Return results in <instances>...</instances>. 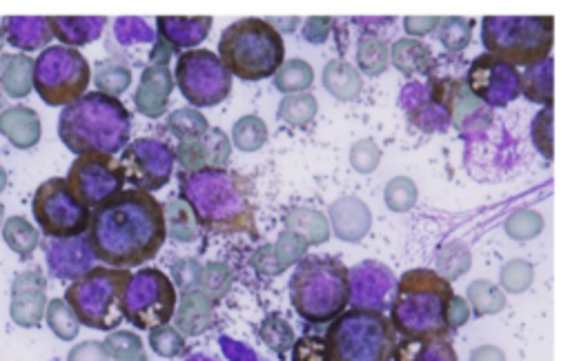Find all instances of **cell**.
Instances as JSON below:
<instances>
[{
	"mask_svg": "<svg viewBox=\"0 0 570 361\" xmlns=\"http://www.w3.org/2000/svg\"><path fill=\"white\" fill-rule=\"evenodd\" d=\"M87 243L94 259L110 268H136L159 255L167 241L163 203L150 192L123 190L94 208Z\"/></svg>",
	"mask_w": 570,
	"mask_h": 361,
	"instance_id": "obj_1",
	"label": "cell"
},
{
	"mask_svg": "<svg viewBox=\"0 0 570 361\" xmlns=\"http://www.w3.org/2000/svg\"><path fill=\"white\" fill-rule=\"evenodd\" d=\"M130 132L132 116L127 107L101 92L83 94L58 116V139L76 156L92 152L114 156L125 150Z\"/></svg>",
	"mask_w": 570,
	"mask_h": 361,
	"instance_id": "obj_2",
	"label": "cell"
},
{
	"mask_svg": "<svg viewBox=\"0 0 570 361\" xmlns=\"http://www.w3.org/2000/svg\"><path fill=\"white\" fill-rule=\"evenodd\" d=\"M452 284L435 270L415 268L399 279L390 324L404 339L439 341L450 337L448 306Z\"/></svg>",
	"mask_w": 570,
	"mask_h": 361,
	"instance_id": "obj_3",
	"label": "cell"
},
{
	"mask_svg": "<svg viewBox=\"0 0 570 361\" xmlns=\"http://www.w3.org/2000/svg\"><path fill=\"white\" fill-rule=\"evenodd\" d=\"M350 295V270L337 257H306L290 279L294 310L314 326L330 324L348 310Z\"/></svg>",
	"mask_w": 570,
	"mask_h": 361,
	"instance_id": "obj_4",
	"label": "cell"
},
{
	"mask_svg": "<svg viewBox=\"0 0 570 361\" xmlns=\"http://www.w3.org/2000/svg\"><path fill=\"white\" fill-rule=\"evenodd\" d=\"M216 56L232 78L263 81L285 63V41L272 23L250 16L223 29Z\"/></svg>",
	"mask_w": 570,
	"mask_h": 361,
	"instance_id": "obj_5",
	"label": "cell"
},
{
	"mask_svg": "<svg viewBox=\"0 0 570 361\" xmlns=\"http://www.w3.org/2000/svg\"><path fill=\"white\" fill-rule=\"evenodd\" d=\"M481 43L508 65L533 67L550 58L555 43L553 16H484Z\"/></svg>",
	"mask_w": 570,
	"mask_h": 361,
	"instance_id": "obj_6",
	"label": "cell"
},
{
	"mask_svg": "<svg viewBox=\"0 0 570 361\" xmlns=\"http://www.w3.org/2000/svg\"><path fill=\"white\" fill-rule=\"evenodd\" d=\"M323 341L330 361H392L397 333L383 312L350 308L330 321Z\"/></svg>",
	"mask_w": 570,
	"mask_h": 361,
	"instance_id": "obj_7",
	"label": "cell"
},
{
	"mask_svg": "<svg viewBox=\"0 0 570 361\" xmlns=\"http://www.w3.org/2000/svg\"><path fill=\"white\" fill-rule=\"evenodd\" d=\"M132 272L119 268H90L65 290V304L78 324L103 333H114L123 324V295Z\"/></svg>",
	"mask_w": 570,
	"mask_h": 361,
	"instance_id": "obj_8",
	"label": "cell"
},
{
	"mask_svg": "<svg viewBox=\"0 0 570 361\" xmlns=\"http://www.w3.org/2000/svg\"><path fill=\"white\" fill-rule=\"evenodd\" d=\"M92 67L74 47L52 45L34 58L32 87L41 101L52 107H65L87 94Z\"/></svg>",
	"mask_w": 570,
	"mask_h": 361,
	"instance_id": "obj_9",
	"label": "cell"
},
{
	"mask_svg": "<svg viewBox=\"0 0 570 361\" xmlns=\"http://www.w3.org/2000/svg\"><path fill=\"white\" fill-rule=\"evenodd\" d=\"M32 212L38 228L47 239L83 237L92 219L90 208L76 197L70 183L61 177L47 179L38 185Z\"/></svg>",
	"mask_w": 570,
	"mask_h": 361,
	"instance_id": "obj_10",
	"label": "cell"
},
{
	"mask_svg": "<svg viewBox=\"0 0 570 361\" xmlns=\"http://www.w3.org/2000/svg\"><path fill=\"white\" fill-rule=\"evenodd\" d=\"M179 301L170 277L156 268H145L130 277L123 295V315L134 328L152 330L170 324Z\"/></svg>",
	"mask_w": 570,
	"mask_h": 361,
	"instance_id": "obj_11",
	"label": "cell"
},
{
	"mask_svg": "<svg viewBox=\"0 0 570 361\" xmlns=\"http://www.w3.org/2000/svg\"><path fill=\"white\" fill-rule=\"evenodd\" d=\"M174 83L194 107H212L232 94V74L210 50H188L179 56Z\"/></svg>",
	"mask_w": 570,
	"mask_h": 361,
	"instance_id": "obj_12",
	"label": "cell"
},
{
	"mask_svg": "<svg viewBox=\"0 0 570 361\" xmlns=\"http://www.w3.org/2000/svg\"><path fill=\"white\" fill-rule=\"evenodd\" d=\"M67 183L87 208H98L125 190V179L119 161L110 154H81L76 156Z\"/></svg>",
	"mask_w": 570,
	"mask_h": 361,
	"instance_id": "obj_13",
	"label": "cell"
},
{
	"mask_svg": "<svg viewBox=\"0 0 570 361\" xmlns=\"http://www.w3.org/2000/svg\"><path fill=\"white\" fill-rule=\"evenodd\" d=\"M123 179L136 190L154 192L167 185L174 170V156L165 143L156 139H136L127 145L121 156Z\"/></svg>",
	"mask_w": 570,
	"mask_h": 361,
	"instance_id": "obj_14",
	"label": "cell"
},
{
	"mask_svg": "<svg viewBox=\"0 0 570 361\" xmlns=\"http://www.w3.org/2000/svg\"><path fill=\"white\" fill-rule=\"evenodd\" d=\"M466 85L479 103L488 105H508L519 96V74L515 67L490 54L475 58Z\"/></svg>",
	"mask_w": 570,
	"mask_h": 361,
	"instance_id": "obj_15",
	"label": "cell"
},
{
	"mask_svg": "<svg viewBox=\"0 0 570 361\" xmlns=\"http://www.w3.org/2000/svg\"><path fill=\"white\" fill-rule=\"evenodd\" d=\"M170 148L174 163L181 165L183 174H196L208 170H223L230 161L232 143L228 134L219 128H210L203 134L188 136L183 141H174Z\"/></svg>",
	"mask_w": 570,
	"mask_h": 361,
	"instance_id": "obj_16",
	"label": "cell"
},
{
	"mask_svg": "<svg viewBox=\"0 0 570 361\" xmlns=\"http://www.w3.org/2000/svg\"><path fill=\"white\" fill-rule=\"evenodd\" d=\"M47 308V279L41 268L21 272L12 284V304L9 317L21 328H38L45 319Z\"/></svg>",
	"mask_w": 570,
	"mask_h": 361,
	"instance_id": "obj_17",
	"label": "cell"
},
{
	"mask_svg": "<svg viewBox=\"0 0 570 361\" xmlns=\"http://www.w3.org/2000/svg\"><path fill=\"white\" fill-rule=\"evenodd\" d=\"M47 268L56 279H78L92 268V250L85 237L47 239L41 243Z\"/></svg>",
	"mask_w": 570,
	"mask_h": 361,
	"instance_id": "obj_18",
	"label": "cell"
},
{
	"mask_svg": "<svg viewBox=\"0 0 570 361\" xmlns=\"http://www.w3.org/2000/svg\"><path fill=\"white\" fill-rule=\"evenodd\" d=\"M174 90V76L165 63H152L145 67L139 81V90L134 94V105L147 119H161L167 112L170 94Z\"/></svg>",
	"mask_w": 570,
	"mask_h": 361,
	"instance_id": "obj_19",
	"label": "cell"
},
{
	"mask_svg": "<svg viewBox=\"0 0 570 361\" xmlns=\"http://www.w3.org/2000/svg\"><path fill=\"white\" fill-rule=\"evenodd\" d=\"M214 304L216 301L199 286L181 290V304L179 310H174L172 317L176 321L174 328L179 330L183 337H199L208 333L216 321Z\"/></svg>",
	"mask_w": 570,
	"mask_h": 361,
	"instance_id": "obj_20",
	"label": "cell"
},
{
	"mask_svg": "<svg viewBox=\"0 0 570 361\" xmlns=\"http://www.w3.org/2000/svg\"><path fill=\"white\" fill-rule=\"evenodd\" d=\"M328 214H330L328 223L341 241L357 243L366 237L372 228L370 208L361 199H355V197L334 201Z\"/></svg>",
	"mask_w": 570,
	"mask_h": 361,
	"instance_id": "obj_21",
	"label": "cell"
},
{
	"mask_svg": "<svg viewBox=\"0 0 570 361\" xmlns=\"http://www.w3.org/2000/svg\"><path fill=\"white\" fill-rule=\"evenodd\" d=\"M0 29L5 34V43L21 52L45 50V45L54 38L49 16H5Z\"/></svg>",
	"mask_w": 570,
	"mask_h": 361,
	"instance_id": "obj_22",
	"label": "cell"
},
{
	"mask_svg": "<svg viewBox=\"0 0 570 361\" xmlns=\"http://www.w3.org/2000/svg\"><path fill=\"white\" fill-rule=\"evenodd\" d=\"M0 134L18 150H32L41 141V119L27 105H12L0 112Z\"/></svg>",
	"mask_w": 570,
	"mask_h": 361,
	"instance_id": "obj_23",
	"label": "cell"
},
{
	"mask_svg": "<svg viewBox=\"0 0 570 361\" xmlns=\"http://www.w3.org/2000/svg\"><path fill=\"white\" fill-rule=\"evenodd\" d=\"M107 18L103 16H49L52 34L63 41L65 47H81L94 43L101 36Z\"/></svg>",
	"mask_w": 570,
	"mask_h": 361,
	"instance_id": "obj_24",
	"label": "cell"
},
{
	"mask_svg": "<svg viewBox=\"0 0 570 361\" xmlns=\"http://www.w3.org/2000/svg\"><path fill=\"white\" fill-rule=\"evenodd\" d=\"M323 87L339 101H355L363 90V76L357 65L334 58L323 70Z\"/></svg>",
	"mask_w": 570,
	"mask_h": 361,
	"instance_id": "obj_25",
	"label": "cell"
},
{
	"mask_svg": "<svg viewBox=\"0 0 570 361\" xmlns=\"http://www.w3.org/2000/svg\"><path fill=\"white\" fill-rule=\"evenodd\" d=\"M285 230L294 232L297 237L310 246H321L330 239V223L328 217L319 210L312 208H294L285 214Z\"/></svg>",
	"mask_w": 570,
	"mask_h": 361,
	"instance_id": "obj_26",
	"label": "cell"
},
{
	"mask_svg": "<svg viewBox=\"0 0 570 361\" xmlns=\"http://www.w3.org/2000/svg\"><path fill=\"white\" fill-rule=\"evenodd\" d=\"M388 63L395 65L404 76H417L428 72L432 65V52L419 38H401L388 52Z\"/></svg>",
	"mask_w": 570,
	"mask_h": 361,
	"instance_id": "obj_27",
	"label": "cell"
},
{
	"mask_svg": "<svg viewBox=\"0 0 570 361\" xmlns=\"http://www.w3.org/2000/svg\"><path fill=\"white\" fill-rule=\"evenodd\" d=\"M519 92H522L528 101L544 107H553V58H546V61L528 67L524 74H519Z\"/></svg>",
	"mask_w": 570,
	"mask_h": 361,
	"instance_id": "obj_28",
	"label": "cell"
},
{
	"mask_svg": "<svg viewBox=\"0 0 570 361\" xmlns=\"http://www.w3.org/2000/svg\"><path fill=\"white\" fill-rule=\"evenodd\" d=\"M163 214H165L167 237H174L183 243L196 241V234H199V219H196L188 199L172 197L170 201L163 203Z\"/></svg>",
	"mask_w": 570,
	"mask_h": 361,
	"instance_id": "obj_29",
	"label": "cell"
},
{
	"mask_svg": "<svg viewBox=\"0 0 570 361\" xmlns=\"http://www.w3.org/2000/svg\"><path fill=\"white\" fill-rule=\"evenodd\" d=\"M34 58L27 54H9L3 74H0V87L9 99H25L32 92Z\"/></svg>",
	"mask_w": 570,
	"mask_h": 361,
	"instance_id": "obj_30",
	"label": "cell"
},
{
	"mask_svg": "<svg viewBox=\"0 0 570 361\" xmlns=\"http://www.w3.org/2000/svg\"><path fill=\"white\" fill-rule=\"evenodd\" d=\"M444 105L448 107V112L455 121L457 128H464V125L475 119L479 112H486L484 105H481L473 94H470L466 81H448L444 83Z\"/></svg>",
	"mask_w": 570,
	"mask_h": 361,
	"instance_id": "obj_31",
	"label": "cell"
},
{
	"mask_svg": "<svg viewBox=\"0 0 570 361\" xmlns=\"http://www.w3.org/2000/svg\"><path fill=\"white\" fill-rule=\"evenodd\" d=\"M3 241L21 259H29L41 246V234L25 217H9L3 221Z\"/></svg>",
	"mask_w": 570,
	"mask_h": 361,
	"instance_id": "obj_32",
	"label": "cell"
},
{
	"mask_svg": "<svg viewBox=\"0 0 570 361\" xmlns=\"http://www.w3.org/2000/svg\"><path fill=\"white\" fill-rule=\"evenodd\" d=\"M92 78L96 92L119 99V94H123L132 85V70L123 61L107 58V61L96 63Z\"/></svg>",
	"mask_w": 570,
	"mask_h": 361,
	"instance_id": "obj_33",
	"label": "cell"
},
{
	"mask_svg": "<svg viewBox=\"0 0 570 361\" xmlns=\"http://www.w3.org/2000/svg\"><path fill=\"white\" fill-rule=\"evenodd\" d=\"M468 306L470 312L477 317H488L497 315L506 308V292L501 290L493 281L477 279L468 286Z\"/></svg>",
	"mask_w": 570,
	"mask_h": 361,
	"instance_id": "obj_34",
	"label": "cell"
},
{
	"mask_svg": "<svg viewBox=\"0 0 570 361\" xmlns=\"http://www.w3.org/2000/svg\"><path fill=\"white\" fill-rule=\"evenodd\" d=\"M388 52L390 47L379 36L366 34L361 36L357 45V70L366 76H381L388 70Z\"/></svg>",
	"mask_w": 570,
	"mask_h": 361,
	"instance_id": "obj_35",
	"label": "cell"
},
{
	"mask_svg": "<svg viewBox=\"0 0 570 361\" xmlns=\"http://www.w3.org/2000/svg\"><path fill=\"white\" fill-rule=\"evenodd\" d=\"M272 78L277 90L283 92L285 96L301 94L314 83V70L308 61H303V58H292V61H285Z\"/></svg>",
	"mask_w": 570,
	"mask_h": 361,
	"instance_id": "obj_36",
	"label": "cell"
},
{
	"mask_svg": "<svg viewBox=\"0 0 570 361\" xmlns=\"http://www.w3.org/2000/svg\"><path fill=\"white\" fill-rule=\"evenodd\" d=\"M230 143L241 152H259L268 143V125L263 123L261 116H241L232 128Z\"/></svg>",
	"mask_w": 570,
	"mask_h": 361,
	"instance_id": "obj_37",
	"label": "cell"
},
{
	"mask_svg": "<svg viewBox=\"0 0 570 361\" xmlns=\"http://www.w3.org/2000/svg\"><path fill=\"white\" fill-rule=\"evenodd\" d=\"M473 266V255H470L468 246L459 241H450L446 246H441L437 252V272L446 281H455Z\"/></svg>",
	"mask_w": 570,
	"mask_h": 361,
	"instance_id": "obj_38",
	"label": "cell"
},
{
	"mask_svg": "<svg viewBox=\"0 0 570 361\" xmlns=\"http://www.w3.org/2000/svg\"><path fill=\"white\" fill-rule=\"evenodd\" d=\"M317 112H319L317 99L306 92L283 96L279 103V119L288 125H294V128H303V125H308L314 116H317Z\"/></svg>",
	"mask_w": 570,
	"mask_h": 361,
	"instance_id": "obj_39",
	"label": "cell"
},
{
	"mask_svg": "<svg viewBox=\"0 0 570 361\" xmlns=\"http://www.w3.org/2000/svg\"><path fill=\"white\" fill-rule=\"evenodd\" d=\"M103 346L110 361H147L143 339L136 333L114 330V333L103 341Z\"/></svg>",
	"mask_w": 570,
	"mask_h": 361,
	"instance_id": "obj_40",
	"label": "cell"
},
{
	"mask_svg": "<svg viewBox=\"0 0 570 361\" xmlns=\"http://www.w3.org/2000/svg\"><path fill=\"white\" fill-rule=\"evenodd\" d=\"M45 321L49 330L61 341H74L78 337V330H81V324H78L72 308L65 304V299L47 301Z\"/></svg>",
	"mask_w": 570,
	"mask_h": 361,
	"instance_id": "obj_41",
	"label": "cell"
},
{
	"mask_svg": "<svg viewBox=\"0 0 570 361\" xmlns=\"http://www.w3.org/2000/svg\"><path fill=\"white\" fill-rule=\"evenodd\" d=\"M165 136L170 134L174 141H183L188 136L203 134L205 130H210L208 119L201 112H196L194 107H183V110H176L170 114V119L165 123Z\"/></svg>",
	"mask_w": 570,
	"mask_h": 361,
	"instance_id": "obj_42",
	"label": "cell"
},
{
	"mask_svg": "<svg viewBox=\"0 0 570 361\" xmlns=\"http://www.w3.org/2000/svg\"><path fill=\"white\" fill-rule=\"evenodd\" d=\"M439 41L450 52H461L470 45V38H473L475 21L473 18H461V16H448L441 18L439 23Z\"/></svg>",
	"mask_w": 570,
	"mask_h": 361,
	"instance_id": "obj_43",
	"label": "cell"
},
{
	"mask_svg": "<svg viewBox=\"0 0 570 361\" xmlns=\"http://www.w3.org/2000/svg\"><path fill=\"white\" fill-rule=\"evenodd\" d=\"M261 339L265 341V346L274 350L277 355H285L294 346V330L281 315H270L261 324Z\"/></svg>",
	"mask_w": 570,
	"mask_h": 361,
	"instance_id": "obj_44",
	"label": "cell"
},
{
	"mask_svg": "<svg viewBox=\"0 0 570 361\" xmlns=\"http://www.w3.org/2000/svg\"><path fill=\"white\" fill-rule=\"evenodd\" d=\"M535 281V270L524 259L508 261L499 272V288L504 292H513V295H522Z\"/></svg>",
	"mask_w": 570,
	"mask_h": 361,
	"instance_id": "obj_45",
	"label": "cell"
},
{
	"mask_svg": "<svg viewBox=\"0 0 570 361\" xmlns=\"http://www.w3.org/2000/svg\"><path fill=\"white\" fill-rule=\"evenodd\" d=\"M272 255H274V261H277L279 270L283 272V270L297 266L299 261L306 259L308 243L303 241L301 237H297L294 232L283 230L279 241L272 246Z\"/></svg>",
	"mask_w": 570,
	"mask_h": 361,
	"instance_id": "obj_46",
	"label": "cell"
},
{
	"mask_svg": "<svg viewBox=\"0 0 570 361\" xmlns=\"http://www.w3.org/2000/svg\"><path fill=\"white\" fill-rule=\"evenodd\" d=\"M544 217L535 210H517L506 219V234L515 241H530L542 234Z\"/></svg>",
	"mask_w": 570,
	"mask_h": 361,
	"instance_id": "obj_47",
	"label": "cell"
},
{
	"mask_svg": "<svg viewBox=\"0 0 570 361\" xmlns=\"http://www.w3.org/2000/svg\"><path fill=\"white\" fill-rule=\"evenodd\" d=\"M419 199V190L412 179L408 177H395L388 185L386 192H383V201L392 212H408L415 208V203Z\"/></svg>",
	"mask_w": 570,
	"mask_h": 361,
	"instance_id": "obj_48",
	"label": "cell"
},
{
	"mask_svg": "<svg viewBox=\"0 0 570 361\" xmlns=\"http://www.w3.org/2000/svg\"><path fill=\"white\" fill-rule=\"evenodd\" d=\"M150 346L159 357H179L185 353V337L174 326H156L150 330Z\"/></svg>",
	"mask_w": 570,
	"mask_h": 361,
	"instance_id": "obj_49",
	"label": "cell"
},
{
	"mask_svg": "<svg viewBox=\"0 0 570 361\" xmlns=\"http://www.w3.org/2000/svg\"><path fill=\"white\" fill-rule=\"evenodd\" d=\"M381 148L372 139H361L350 150V165L359 174H372L381 163Z\"/></svg>",
	"mask_w": 570,
	"mask_h": 361,
	"instance_id": "obj_50",
	"label": "cell"
},
{
	"mask_svg": "<svg viewBox=\"0 0 570 361\" xmlns=\"http://www.w3.org/2000/svg\"><path fill=\"white\" fill-rule=\"evenodd\" d=\"M230 270L223 266V263H210V266L201 268V279H199V288L208 292V295L219 301L225 292L230 288Z\"/></svg>",
	"mask_w": 570,
	"mask_h": 361,
	"instance_id": "obj_51",
	"label": "cell"
},
{
	"mask_svg": "<svg viewBox=\"0 0 570 361\" xmlns=\"http://www.w3.org/2000/svg\"><path fill=\"white\" fill-rule=\"evenodd\" d=\"M533 143L535 148L542 152L546 159H553L555 148H553V107H544L542 112L535 116L533 121Z\"/></svg>",
	"mask_w": 570,
	"mask_h": 361,
	"instance_id": "obj_52",
	"label": "cell"
},
{
	"mask_svg": "<svg viewBox=\"0 0 570 361\" xmlns=\"http://www.w3.org/2000/svg\"><path fill=\"white\" fill-rule=\"evenodd\" d=\"M292 361H330L326 341L321 337H301L294 341Z\"/></svg>",
	"mask_w": 570,
	"mask_h": 361,
	"instance_id": "obj_53",
	"label": "cell"
},
{
	"mask_svg": "<svg viewBox=\"0 0 570 361\" xmlns=\"http://www.w3.org/2000/svg\"><path fill=\"white\" fill-rule=\"evenodd\" d=\"M67 361H110L105 353L103 341H83L70 350Z\"/></svg>",
	"mask_w": 570,
	"mask_h": 361,
	"instance_id": "obj_54",
	"label": "cell"
},
{
	"mask_svg": "<svg viewBox=\"0 0 570 361\" xmlns=\"http://www.w3.org/2000/svg\"><path fill=\"white\" fill-rule=\"evenodd\" d=\"M441 23V16H406L404 27L410 38H424L426 34L435 32Z\"/></svg>",
	"mask_w": 570,
	"mask_h": 361,
	"instance_id": "obj_55",
	"label": "cell"
},
{
	"mask_svg": "<svg viewBox=\"0 0 570 361\" xmlns=\"http://www.w3.org/2000/svg\"><path fill=\"white\" fill-rule=\"evenodd\" d=\"M473 312H470L468 301L459 295H452L450 299V306H448V326H450V333H455L461 326L468 324V319Z\"/></svg>",
	"mask_w": 570,
	"mask_h": 361,
	"instance_id": "obj_56",
	"label": "cell"
},
{
	"mask_svg": "<svg viewBox=\"0 0 570 361\" xmlns=\"http://www.w3.org/2000/svg\"><path fill=\"white\" fill-rule=\"evenodd\" d=\"M470 361H506V353L497 346H479L470 353Z\"/></svg>",
	"mask_w": 570,
	"mask_h": 361,
	"instance_id": "obj_57",
	"label": "cell"
},
{
	"mask_svg": "<svg viewBox=\"0 0 570 361\" xmlns=\"http://www.w3.org/2000/svg\"><path fill=\"white\" fill-rule=\"evenodd\" d=\"M7 172H5V168L3 165H0V192H5V188H7Z\"/></svg>",
	"mask_w": 570,
	"mask_h": 361,
	"instance_id": "obj_58",
	"label": "cell"
},
{
	"mask_svg": "<svg viewBox=\"0 0 570 361\" xmlns=\"http://www.w3.org/2000/svg\"><path fill=\"white\" fill-rule=\"evenodd\" d=\"M7 58H9V54H0V74H3V70H5Z\"/></svg>",
	"mask_w": 570,
	"mask_h": 361,
	"instance_id": "obj_59",
	"label": "cell"
},
{
	"mask_svg": "<svg viewBox=\"0 0 570 361\" xmlns=\"http://www.w3.org/2000/svg\"><path fill=\"white\" fill-rule=\"evenodd\" d=\"M3 221H5V206L0 203V228H3Z\"/></svg>",
	"mask_w": 570,
	"mask_h": 361,
	"instance_id": "obj_60",
	"label": "cell"
},
{
	"mask_svg": "<svg viewBox=\"0 0 570 361\" xmlns=\"http://www.w3.org/2000/svg\"><path fill=\"white\" fill-rule=\"evenodd\" d=\"M5 103H7V101H5V94H3V90H0V112L5 110Z\"/></svg>",
	"mask_w": 570,
	"mask_h": 361,
	"instance_id": "obj_61",
	"label": "cell"
},
{
	"mask_svg": "<svg viewBox=\"0 0 570 361\" xmlns=\"http://www.w3.org/2000/svg\"><path fill=\"white\" fill-rule=\"evenodd\" d=\"M5 34H3V29H0V52H3V47H5Z\"/></svg>",
	"mask_w": 570,
	"mask_h": 361,
	"instance_id": "obj_62",
	"label": "cell"
}]
</instances>
